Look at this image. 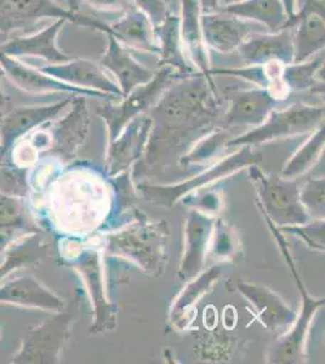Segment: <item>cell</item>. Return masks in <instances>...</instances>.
Listing matches in <instances>:
<instances>
[{"label": "cell", "instance_id": "e0dca14e", "mask_svg": "<svg viewBox=\"0 0 325 364\" xmlns=\"http://www.w3.org/2000/svg\"><path fill=\"white\" fill-rule=\"evenodd\" d=\"M324 68V50L304 63H290L284 67V80L289 89H307L318 83V72Z\"/></svg>", "mask_w": 325, "mask_h": 364}, {"label": "cell", "instance_id": "6da1fadb", "mask_svg": "<svg viewBox=\"0 0 325 364\" xmlns=\"http://www.w3.org/2000/svg\"><path fill=\"white\" fill-rule=\"evenodd\" d=\"M60 18L106 36L112 34L107 23L82 14L70 13L56 0H0V34L5 41L14 33H33L41 22Z\"/></svg>", "mask_w": 325, "mask_h": 364}, {"label": "cell", "instance_id": "ac0fdd59", "mask_svg": "<svg viewBox=\"0 0 325 364\" xmlns=\"http://www.w3.org/2000/svg\"><path fill=\"white\" fill-rule=\"evenodd\" d=\"M271 101L272 97L268 91L242 92L235 102V113L239 118H252L266 109Z\"/></svg>", "mask_w": 325, "mask_h": 364}, {"label": "cell", "instance_id": "ffe728a7", "mask_svg": "<svg viewBox=\"0 0 325 364\" xmlns=\"http://www.w3.org/2000/svg\"><path fill=\"white\" fill-rule=\"evenodd\" d=\"M26 175L15 169H0V192L6 195L25 196L27 192Z\"/></svg>", "mask_w": 325, "mask_h": 364}, {"label": "cell", "instance_id": "484cf974", "mask_svg": "<svg viewBox=\"0 0 325 364\" xmlns=\"http://www.w3.org/2000/svg\"><path fill=\"white\" fill-rule=\"evenodd\" d=\"M67 3V9L70 10V13L77 14L79 11V8H80V0H66Z\"/></svg>", "mask_w": 325, "mask_h": 364}, {"label": "cell", "instance_id": "52a82bcc", "mask_svg": "<svg viewBox=\"0 0 325 364\" xmlns=\"http://www.w3.org/2000/svg\"><path fill=\"white\" fill-rule=\"evenodd\" d=\"M39 70L49 77L61 80L63 83L82 89H95L107 92H119V87L112 83L107 75H105L102 67L87 58H77L63 63L46 65L38 67Z\"/></svg>", "mask_w": 325, "mask_h": 364}, {"label": "cell", "instance_id": "9c48e42d", "mask_svg": "<svg viewBox=\"0 0 325 364\" xmlns=\"http://www.w3.org/2000/svg\"><path fill=\"white\" fill-rule=\"evenodd\" d=\"M107 37V48L102 58H100V66L117 77L124 92H129L134 87L149 83L154 72L132 58L130 50L124 48L113 36Z\"/></svg>", "mask_w": 325, "mask_h": 364}, {"label": "cell", "instance_id": "8992f818", "mask_svg": "<svg viewBox=\"0 0 325 364\" xmlns=\"http://www.w3.org/2000/svg\"><path fill=\"white\" fill-rule=\"evenodd\" d=\"M68 102L65 100L58 104L23 106L6 113L0 125V157L9 154L21 137L54 119Z\"/></svg>", "mask_w": 325, "mask_h": 364}, {"label": "cell", "instance_id": "4316f807", "mask_svg": "<svg viewBox=\"0 0 325 364\" xmlns=\"http://www.w3.org/2000/svg\"><path fill=\"white\" fill-rule=\"evenodd\" d=\"M242 0H220V6H227V5L235 4Z\"/></svg>", "mask_w": 325, "mask_h": 364}, {"label": "cell", "instance_id": "7a4b0ae2", "mask_svg": "<svg viewBox=\"0 0 325 364\" xmlns=\"http://www.w3.org/2000/svg\"><path fill=\"white\" fill-rule=\"evenodd\" d=\"M201 32L206 49L220 54H230L237 51L251 34L267 31L255 22L215 11L201 15Z\"/></svg>", "mask_w": 325, "mask_h": 364}, {"label": "cell", "instance_id": "7c38bea8", "mask_svg": "<svg viewBox=\"0 0 325 364\" xmlns=\"http://www.w3.org/2000/svg\"><path fill=\"white\" fill-rule=\"evenodd\" d=\"M0 302L36 309H58L56 296L33 276L14 278L0 286Z\"/></svg>", "mask_w": 325, "mask_h": 364}, {"label": "cell", "instance_id": "8fae6325", "mask_svg": "<svg viewBox=\"0 0 325 364\" xmlns=\"http://www.w3.org/2000/svg\"><path fill=\"white\" fill-rule=\"evenodd\" d=\"M112 34L128 50L158 55L156 38L149 18L134 8L124 14L118 21L110 25Z\"/></svg>", "mask_w": 325, "mask_h": 364}, {"label": "cell", "instance_id": "5bb4252c", "mask_svg": "<svg viewBox=\"0 0 325 364\" xmlns=\"http://www.w3.org/2000/svg\"><path fill=\"white\" fill-rule=\"evenodd\" d=\"M294 37V63H304L324 50V18L309 14L288 22Z\"/></svg>", "mask_w": 325, "mask_h": 364}, {"label": "cell", "instance_id": "5b68a950", "mask_svg": "<svg viewBox=\"0 0 325 364\" xmlns=\"http://www.w3.org/2000/svg\"><path fill=\"white\" fill-rule=\"evenodd\" d=\"M237 51L244 66H262L273 61L290 65L294 63L292 28L251 34Z\"/></svg>", "mask_w": 325, "mask_h": 364}, {"label": "cell", "instance_id": "3957f363", "mask_svg": "<svg viewBox=\"0 0 325 364\" xmlns=\"http://www.w3.org/2000/svg\"><path fill=\"white\" fill-rule=\"evenodd\" d=\"M67 20H55L51 25L46 26L31 34L22 37L9 38L0 44V51L14 58H43L49 65L70 61V58L58 46V37Z\"/></svg>", "mask_w": 325, "mask_h": 364}, {"label": "cell", "instance_id": "603a6c76", "mask_svg": "<svg viewBox=\"0 0 325 364\" xmlns=\"http://www.w3.org/2000/svg\"><path fill=\"white\" fill-rule=\"evenodd\" d=\"M202 14L215 13L220 8V0H198Z\"/></svg>", "mask_w": 325, "mask_h": 364}, {"label": "cell", "instance_id": "44dd1931", "mask_svg": "<svg viewBox=\"0 0 325 364\" xmlns=\"http://www.w3.org/2000/svg\"><path fill=\"white\" fill-rule=\"evenodd\" d=\"M80 3L101 13L125 14L135 8L134 0H80Z\"/></svg>", "mask_w": 325, "mask_h": 364}, {"label": "cell", "instance_id": "d4e9b609", "mask_svg": "<svg viewBox=\"0 0 325 364\" xmlns=\"http://www.w3.org/2000/svg\"><path fill=\"white\" fill-rule=\"evenodd\" d=\"M9 104V96L5 94L4 89H3V84H1V79H0V116L4 113L5 107Z\"/></svg>", "mask_w": 325, "mask_h": 364}, {"label": "cell", "instance_id": "9a60e30c", "mask_svg": "<svg viewBox=\"0 0 325 364\" xmlns=\"http://www.w3.org/2000/svg\"><path fill=\"white\" fill-rule=\"evenodd\" d=\"M33 231L20 199L0 192V254L13 245L18 232L29 235Z\"/></svg>", "mask_w": 325, "mask_h": 364}, {"label": "cell", "instance_id": "d6986e66", "mask_svg": "<svg viewBox=\"0 0 325 364\" xmlns=\"http://www.w3.org/2000/svg\"><path fill=\"white\" fill-rule=\"evenodd\" d=\"M137 10L149 18L153 27L161 25L173 14H179L169 0H134Z\"/></svg>", "mask_w": 325, "mask_h": 364}, {"label": "cell", "instance_id": "2e32d148", "mask_svg": "<svg viewBox=\"0 0 325 364\" xmlns=\"http://www.w3.org/2000/svg\"><path fill=\"white\" fill-rule=\"evenodd\" d=\"M43 254L41 242L37 236H32V233L21 238L18 242H14L9 247L4 262L0 265V281L21 267L32 265L43 257Z\"/></svg>", "mask_w": 325, "mask_h": 364}, {"label": "cell", "instance_id": "277c9868", "mask_svg": "<svg viewBox=\"0 0 325 364\" xmlns=\"http://www.w3.org/2000/svg\"><path fill=\"white\" fill-rule=\"evenodd\" d=\"M0 70L20 90L28 94H50V92H75L82 95L99 96V92L63 83L43 73L38 67L23 63L21 58L9 56L0 51Z\"/></svg>", "mask_w": 325, "mask_h": 364}, {"label": "cell", "instance_id": "cb8c5ba5", "mask_svg": "<svg viewBox=\"0 0 325 364\" xmlns=\"http://www.w3.org/2000/svg\"><path fill=\"white\" fill-rule=\"evenodd\" d=\"M282 1L284 4L285 11H287L289 21H290L294 15H295V3H297V0H282Z\"/></svg>", "mask_w": 325, "mask_h": 364}, {"label": "cell", "instance_id": "83f0119b", "mask_svg": "<svg viewBox=\"0 0 325 364\" xmlns=\"http://www.w3.org/2000/svg\"><path fill=\"white\" fill-rule=\"evenodd\" d=\"M169 1H170V3H171V4H173V5H174V1H173V0H169ZM174 6H175V5H174Z\"/></svg>", "mask_w": 325, "mask_h": 364}, {"label": "cell", "instance_id": "ba28073f", "mask_svg": "<svg viewBox=\"0 0 325 364\" xmlns=\"http://www.w3.org/2000/svg\"><path fill=\"white\" fill-rule=\"evenodd\" d=\"M179 16L181 25L182 43L191 65L206 78L211 79L209 50L203 42L201 32V6L198 0H179Z\"/></svg>", "mask_w": 325, "mask_h": 364}, {"label": "cell", "instance_id": "30bf717a", "mask_svg": "<svg viewBox=\"0 0 325 364\" xmlns=\"http://www.w3.org/2000/svg\"><path fill=\"white\" fill-rule=\"evenodd\" d=\"M153 34L158 46V65L161 67H171L182 73L192 75L198 72L191 65L185 46L182 43L181 25L179 14H173L161 25L153 27Z\"/></svg>", "mask_w": 325, "mask_h": 364}, {"label": "cell", "instance_id": "7402d4cb", "mask_svg": "<svg viewBox=\"0 0 325 364\" xmlns=\"http://www.w3.org/2000/svg\"><path fill=\"white\" fill-rule=\"evenodd\" d=\"M309 14H316L318 16L324 18V0H297V3H295V15H294L290 21H292L294 18H297V17L309 15Z\"/></svg>", "mask_w": 325, "mask_h": 364}, {"label": "cell", "instance_id": "4fadbf2b", "mask_svg": "<svg viewBox=\"0 0 325 364\" xmlns=\"http://www.w3.org/2000/svg\"><path fill=\"white\" fill-rule=\"evenodd\" d=\"M218 11L259 23L272 33L287 28L289 21L282 0H242L235 4L220 6Z\"/></svg>", "mask_w": 325, "mask_h": 364}]
</instances>
